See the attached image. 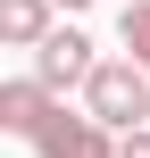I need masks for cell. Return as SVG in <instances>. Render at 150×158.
<instances>
[{"label": "cell", "instance_id": "obj_1", "mask_svg": "<svg viewBox=\"0 0 150 158\" xmlns=\"http://www.w3.org/2000/svg\"><path fill=\"white\" fill-rule=\"evenodd\" d=\"M84 117H100L117 142L142 133V117H150V75L134 67V58H100V75L84 83Z\"/></svg>", "mask_w": 150, "mask_h": 158}, {"label": "cell", "instance_id": "obj_6", "mask_svg": "<svg viewBox=\"0 0 150 158\" xmlns=\"http://www.w3.org/2000/svg\"><path fill=\"white\" fill-rule=\"evenodd\" d=\"M117 42H125V58H134V67L150 75V0H142V8H125V17H117Z\"/></svg>", "mask_w": 150, "mask_h": 158}, {"label": "cell", "instance_id": "obj_2", "mask_svg": "<svg viewBox=\"0 0 150 158\" xmlns=\"http://www.w3.org/2000/svg\"><path fill=\"white\" fill-rule=\"evenodd\" d=\"M92 75H100V58H92V42H84L75 25H58V33L33 50V83H42L50 100H58L67 83H92Z\"/></svg>", "mask_w": 150, "mask_h": 158}, {"label": "cell", "instance_id": "obj_7", "mask_svg": "<svg viewBox=\"0 0 150 158\" xmlns=\"http://www.w3.org/2000/svg\"><path fill=\"white\" fill-rule=\"evenodd\" d=\"M117 158H150V125H142V133H125V142H117Z\"/></svg>", "mask_w": 150, "mask_h": 158}, {"label": "cell", "instance_id": "obj_3", "mask_svg": "<svg viewBox=\"0 0 150 158\" xmlns=\"http://www.w3.org/2000/svg\"><path fill=\"white\" fill-rule=\"evenodd\" d=\"M33 150H42V158H117V133H109L100 117H67V108H58Z\"/></svg>", "mask_w": 150, "mask_h": 158}, {"label": "cell", "instance_id": "obj_4", "mask_svg": "<svg viewBox=\"0 0 150 158\" xmlns=\"http://www.w3.org/2000/svg\"><path fill=\"white\" fill-rule=\"evenodd\" d=\"M58 117V100L33 83V75H17V83H0V133H17V142H42V125Z\"/></svg>", "mask_w": 150, "mask_h": 158}, {"label": "cell", "instance_id": "obj_5", "mask_svg": "<svg viewBox=\"0 0 150 158\" xmlns=\"http://www.w3.org/2000/svg\"><path fill=\"white\" fill-rule=\"evenodd\" d=\"M58 33V0H0V42L8 50H42Z\"/></svg>", "mask_w": 150, "mask_h": 158}, {"label": "cell", "instance_id": "obj_9", "mask_svg": "<svg viewBox=\"0 0 150 158\" xmlns=\"http://www.w3.org/2000/svg\"><path fill=\"white\" fill-rule=\"evenodd\" d=\"M125 8H142V0H125Z\"/></svg>", "mask_w": 150, "mask_h": 158}, {"label": "cell", "instance_id": "obj_8", "mask_svg": "<svg viewBox=\"0 0 150 158\" xmlns=\"http://www.w3.org/2000/svg\"><path fill=\"white\" fill-rule=\"evenodd\" d=\"M58 8H92V0H58Z\"/></svg>", "mask_w": 150, "mask_h": 158}]
</instances>
